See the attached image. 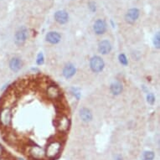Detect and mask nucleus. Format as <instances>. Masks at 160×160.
<instances>
[{"mask_svg":"<svg viewBox=\"0 0 160 160\" xmlns=\"http://www.w3.org/2000/svg\"><path fill=\"white\" fill-rule=\"evenodd\" d=\"M90 66L91 69L93 70L94 72L98 73V72H101L104 69L105 63L100 56H94L91 59Z\"/></svg>","mask_w":160,"mask_h":160,"instance_id":"1","label":"nucleus"},{"mask_svg":"<svg viewBox=\"0 0 160 160\" xmlns=\"http://www.w3.org/2000/svg\"><path fill=\"white\" fill-rule=\"evenodd\" d=\"M29 33L26 28H20L15 34V43L18 45H22L27 39Z\"/></svg>","mask_w":160,"mask_h":160,"instance_id":"2","label":"nucleus"},{"mask_svg":"<svg viewBox=\"0 0 160 160\" xmlns=\"http://www.w3.org/2000/svg\"><path fill=\"white\" fill-rule=\"evenodd\" d=\"M139 14H140V12H139V10H138L137 8H131V9H129L128 13L126 14V21L128 23H133L138 19Z\"/></svg>","mask_w":160,"mask_h":160,"instance_id":"3","label":"nucleus"},{"mask_svg":"<svg viewBox=\"0 0 160 160\" xmlns=\"http://www.w3.org/2000/svg\"><path fill=\"white\" fill-rule=\"evenodd\" d=\"M106 30V23L103 20H97L94 23V31L97 35H103Z\"/></svg>","mask_w":160,"mask_h":160,"instance_id":"4","label":"nucleus"},{"mask_svg":"<svg viewBox=\"0 0 160 160\" xmlns=\"http://www.w3.org/2000/svg\"><path fill=\"white\" fill-rule=\"evenodd\" d=\"M55 20L59 23L64 24V23H67V21L69 20V15L67 12L64 11V10H59L55 14Z\"/></svg>","mask_w":160,"mask_h":160,"instance_id":"5","label":"nucleus"},{"mask_svg":"<svg viewBox=\"0 0 160 160\" xmlns=\"http://www.w3.org/2000/svg\"><path fill=\"white\" fill-rule=\"evenodd\" d=\"M22 66H23V62H22L21 59H20L19 57H14L9 61V67L14 72H18L22 68Z\"/></svg>","mask_w":160,"mask_h":160,"instance_id":"6","label":"nucleus"},{"mask_svg":"<svg viewBox=\"0 0 160 160\" xmlns=\"http://www.w3.org/2000/svg\"><path fill=\"white\" fill-rule=\"evenodd\" d=\"M98 51L103 55H106V54L110 53V51H112V45H111L109 41L102 40V42H100L99 45H98Z\"/></svg>","mask_w":160,"mask_h":160,"instance_id":"7","label":"nucleus"},{"mask_svg":"<svg viewBox=\"0 0 160 160\" xmlns=\"http://www.w3.org/2000/svg\"><path fill=\"white\" fill-rule=\"evenodd\" d=\"M60 39H61V36L57 32H49L46 35V40L53 45L59 43L60 41Z\"/></svg>","mask_w":160,"mask_h":160,"instance_id":"8","label":"nucleus"},{"mask_svg":"<svg viewBox=\"0 0 160 160\" xmlns=\"http://www.w3.org/2000/svg\"><path fill=\"white\" fill-rule=\"evenodd\" d=\"M75 68L72 64L66 65L63 70V75L67 79L72 77L75 75Z\"/></svg>","mask_w":160,"mask_h":160,"instance_id":"9","label":"nucleus"},{"mask_svg":"<svg viewBox=\"0 0 160 160\" xmlns=\"http://www.w3.org/2000/svg\"><path fill=\"white\" fill-rule=\"evenodd\" d=\"M110 90L113 95H119L120 93H122V91L123 90V86H122V83H120L119 82H116L111 85Z\"/></svg>","mask_w":160,"mask_h":160,"instance_id":"10","label":"nucleus"},{"mask_svg":"<svg viewBox=\"0 0 160 160\" xmlns=\"http://www.w3.org/2000/svg\"><path fill=\"white\" fill-rule=\"evenodd\" d=\"M80 116L81 118L84 122H90L92 119V114L91 112V111L87 108H82L80 111Z\"/></svg>","mask_w":160,"mask_h":160,"instance_id":"11","label":"nucleus"},{"mask_svg":"<svg viewBox=\"0 0 160 160\" xmlns=\"http://www.w3.org/2000/svg\"><path fill=\"white\" fill-rule=\"evenodd\" d=\"M154 158V153L151 151L145 152L143 155V160H152Z\"/></svg>","mask_w":160,"mask_h":160,"instance_id":"12","label":"nucleus"},{"mask_svg":"<svg viewBox=\"0 0 160 160\" xmlns=\"http://www.w3.org/2000/svg\"><path fill=\"white\" fill-rule=\"evenodd\" d=\"M119 61L121 63L122 65L123 66H127L128 65V60H127V57L125 56V55L123 54H121L119 55Z\"/></svg>","mask_w":160,"mask_h":160,"instance_id":"13","label":"nucleus"},{"mask_svg":"<svg viewBox=\"0 0 160 160\" xmlns=\"http://www.w3.org/2000/svg\"><path fill=\"white\" fill-rule=\"evenodd\" d=\"M147 99H148V102H149V103H150V104H153L154 102H155V97H154L153 94H152V93H149V95H148Z\"/></svg>","mask_w":160,"mask_h":160,"instance_id":"14","label":"nucleus"},{"mask_svg":"<svg viewBox=\"0 0 160 160\" xmlns=\"http://www.w3.org/2000/svg\"><path fill=\"white\" fill-rule=\"evenodd\" d=\"M36 62L38 65H42L44 63V55L42 53H39V55H38V57H37V60H36Z\"/></svg>","mask_w":160,"mask_h":160,"instance_id":"15","label":"nucleus"},{"mask_svg":"<svg viewBox=\"0 0 160 160\" xmlns=\"http://www.w3.org/2000/svg\"><path fill=\"white\" fill-rule=\"evenodd\" d=\"M153 44H154V45L157 47V48H159V34L158 33L156 35H155V37H154V40H153Z\"/></svg>","mask_w":160,"mask_h":160,"instance_id":"16","label":"nucleus"},{"mask_svg":"<svg viewBox=\"0 0 160 160\" xmlns=\"http://www.w3.org/2000/svg\"><path fill=\"white\" fill-rule=\"evenodd\" d=\"M89 8L92 12L96 11V4H95V3H93V2L90 3L89 4Z\"/></svg>","mask_w":160,"mask_h":160,"instance_id":"17","label":"nucleus"},{"mask_svg":"<svg viewBox=\"0 0 160 160\" xmlns=\"http://www.w3.org/2000/svg\"><path fill=\"white\" fill-rule=\"evenodd\" d=\"M4 148H3V146L2 145H0V156L4 153Z\"/></svg>","mask_w":160,"mask_h":160,"instance_id":"18","label":"nucleus"}]
</instances>
